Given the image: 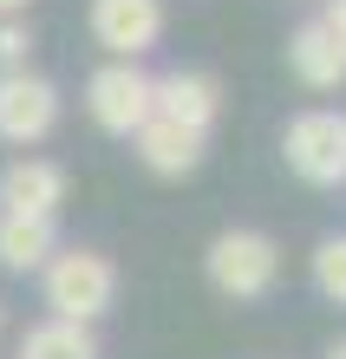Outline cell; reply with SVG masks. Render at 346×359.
<instances>
[{
	"instance_id": "1",
	"label": "cell",
	"mask_w": 346,
	"mask_h": 359,
	"mask_svg": "<svg viewBox=\"0 0 346 359\" xmlns=\"http://www.w3.org/2000/svg\"><path fill=\"white\" fill-rule=\"evenodd\" d=\"M39 274H46L53 320L92 327L98 313H112V301H118V268H112V255H98V248H59Z\"/></svg>"
},
{
	"instance_id": "2",
	"label": "cell",
	"mask_w": 346,
	"mask_h": 359,
	"mask_svg": "<svg viewBox=\"0 0 346 359\" xmlns=\"http://www.w3.org/2000/svg\"><path fill=\"white\" fill-rule=\"evenodd\" d=\"M203 274L222 301H262L274 287V274H281V248L262 229H222L203 255Z\"/></svg>"
},
{
	"instance_id": "3",
	"label": "cell",
	"mask_w": 346,
	"mask_h": 359,
	"mask_svg": "<svg viewBox=\"0 0 346 359\" xmlns=\"http://www.w3.org/2000/svg\"><path fill=\"white\" fill-rule=\"evenodd\" d=\"M85 111H92L98 131L112 137H138L150 118H157V79L131 59H112V66H98L85 79Z\"/></svg>"
},
{
	"instance_id": "4",
	"label": "cell",
	"mask_w": 346,
	"mask_h": 359,
	"mask_svg": "<svg viewBox=\"0 0 346 359\" xmlns=\"http://www.w3.org/2000/svg\"><path fill=\"white\" fill-rule=\"evenodd\" d=\"M281 157L288 170L314 189L346 183V118L340 111H300L288 131H281Z\"/></svg>"
},
{
	"instance_id": "5",
	"label": "cell",
	"mask_w": 346,
	"mask_h": 359,
	"mask_svg": "<svg viewBox=\"0 0 346 359\" xmlns=\"http://www.w3.org/2000/svg\"><path fill=\"white\" fill-rule=\"evenodd\" d=\"M59 124V86L39 72H0V137L7 144H39Z\"/></svg>"
},
{
	"instance_id": "6",
	"label": "cell",
	"mask_w": 346,
	"mask_h": 359,
	"mask_svg": "<svg viewBox=\"0 0 346 359\" xmlns=\"http://www.w3.org/2000/svg\"><path fill=\"white\" fill-rule=\"evenodd\" d=\"M92 39L112 59H138L164 39V0H92Z\"/></svg>"
},
{
	"instance_id": "7",
	"label": "cell",
	"mask_w": 346,
	"mask_h": 359,
	"mask_svg": "<svg viewBox=\"0 0 346 359\" xmlns=\"http://www.w3.org/2000/svg\"><path fill=\"white\" fill-rule=\"evenodd\" d=\"M66 203V170L53 157H13L0 170V216H59Z\"/></svg>"
},
{
	"instance_id": "8",
	"label": "cell",
	"mask_w": 346,
	"mask_h": 359,
	"mask_svg": "<svg viewBox=\"0 0 346 359\" xmlns=\"http://www.w3.org/2000/svg\"><path fill=\"white\" fill-rule=\"evenodd\" d=\"M157 118L183 124V131H203L222 118V86H215V72H197V66H177L157 79Z\"/></svg>"
},
{
	"instance_id": "9",
	"label": "cell",
	"mask_w": 346,
	"mask_h": 359,
	"mask_svg": "<svg viewBox=\"0 0 346 359\" xmlns=\"http://www.w3.org/2000/svg\"><path fill=\"white\" fill-rule=\"evenodd\" d=\"M288 66H294L300 86L340 92V86H346V39L327 27V20H307V27L288 33Z\"/></svg>"
},
{
	"instance_id": "10",
	"label": "cell",
	"mask_w": 346,
	"mask_h": 359,
	"mask_svg": "<svg viewBox=\"0 0 346 359\" xmlns=\"http://www.w3.org/2000/svg\"><path fill=\"white\" fill-rule=\"evenodd\" d=\"M131 151H138V163H144L150 177H189L203 163L209 137L203 131H183V124H170V118H150L144 131L131 137Z\"/></svg>"
},
{
	"instance_id": "11",
	"label": "cell",
	"mask_w": 346,
	"mask_h": 359,
	"mask_svg": "<svg viewBox=\"0 0 346 359\" xmlns=\"http://www.w3.org/2000/svg\"><path fill=\"white\" fill-rule=\"evenodd\" d=\"M59 255V229L46 216H0V268L7 274H33Z\"/></svg>"
},
{
	"instance_id": "12",
	"label": "cell",
	"mask_w": 346,
	"mask_h": 359,
	"mask_svg": "<svg viewBox=\"0 0 346 359\" xmlns=\"http://www.w3.org/2000/svg\"><path fill=\"white\" fill-rule=\"evenodd\" d=\"M20 359H98V340L79 320H39L20 340Z\"/></svg>"
},
{
	"instance_id": "13",
	"label": "cell",
	"mask_w": 346,
	"mask_h": 359,
	"mask_svg": "<svg viewBox=\"0 0 346 359\" xmlns=\"http://www.w3.org/2000/svg\"><path fill=\"white\" fill-rule=\"evenodd\" d=\"M314 287L327 294L333 307H346V236H327L314 248Z\"/></svg>"
},
{
	"instance_id": "14",
	"label": "cell",
	"mask_w": 346,
	"mask_h": 359,
	"mask_svg": "<svg viewBox=\"0 0 346 359\" xmlns=\"http://www.w3.org/2000/svg\"><path fill=\"white\" fill-rule=\"evenodd\" d=\"M27 59H33V27L0 20V72H27Z\"/></svg>"
},
{
	"instance_id": "15",
	"label": "cell",
	"mask_w": 346,
	"mask_h": 359,
	"mask_svg": "<svg viewBox=\"0 0 346 359\" xmlns=\"http://www.w3.org/2000/svg\"><path fill=\"white\" fill-rule=\"evenodd\" d=\"M327 27H333V33L346 39V0H327Z\"/></svg>"
},
{
	"instance_id": "16",
	"label": "cell",
	"mask_w": 346,
	"mask_h": 359,
	"mask_svg": "<svg viewBox=\"0 0 346 359\" xmlns=\"http://www.w3.org/2000/svg\"><path fill=\"white\" fill-rule=\"evenodd\" d=\"M20 7H27V0H0V20H20Z\"/></svg>"
},
{
	"instance_id": "17",
	"label": "cell",
	"mask_w": 346,
	"mask_h": 359,
	"mask_svg": "<svg viewBox=\"0 0 346 359\" xmlns=\"http://www.w3.org/2000/svg\"><path fill=\"white\" fill-rule=\"evenodd\" d=\"M327 359H346V340H333V346H327Z\"/></svg>"
}]
</instances>
